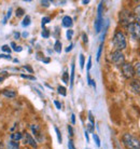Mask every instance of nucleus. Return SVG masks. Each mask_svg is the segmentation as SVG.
<instances>
[{"mask_svg": "<svg viewBox=\"0 0 140 149\" xmlns=\"http://www.w3.org/2000/svg\"><path fill=\"white\" fill-rule=\"evenodd\" d=\"M54 50H55L57 53L62 52V42H60V41L57 40L55 42V45H54Z\"/></svg>", "mask_w": 140, "mask_h": 149, "instance_id": "obj_16", "label": "nucleus"}, {"mask_svg": "<svg viewBox=\"0 0 140 149\" xmlns=\"http://www.w3.org/2000/svg\"><path fill=\"white\" fill-rule=\"evenodd\" d=\"M43 62H44V63H49V62H50V58H44Z\"/></svg>", "mask_w": 140, "mask_h": 149, "instance_id": "obj_51", "label": "nucleus"}, {"mask_svg": "<svg viewBox=\"0 0 140 149\" xmlns=\"http://www.w3.org/2000/svg\"><path fill=\"white\" fill-rule=\"evenodd\" d=\"M134 16H135V19H136L137 21L140 22V4L138 7L135 8V10H134Z\"/></svg>", "mask_w": 140, "mask_h": 149, "instance_id": "obj_15", "label": "nucleus"}, {"mask_svg": "<svg viewBox=\"0 0 140 149\" xmlns=\"http://www.w3.org/2000/svg\"><path fill=\"white\" fill-rule=\"evenodd\" d=\"M85 137H86V141L89 142V133H87V131H85Z\"/></svg>", "mask_w": 140, "mask_h": 149, "instance_id": "obj_48", "label": "nucleus"}, {"mask_svg": "<svg viewBox=\"0 0 140 149\" xmlns=\"http://www.w3.org/2000/svg\"><path fill=\"white\" fill-rule=\"evenodd\" d=\"M55 132H56V134H57V138H58V143H62V134H60V131H59L58 127H55Z\"/></svg>", "mask_w": 140, "mask_h": 149, "instance_id": "obj_23", "label": "nucleus"}, {"mask_svg": "<svg viewBox=\"0 0 140 149\" xmlns=\"http://www.w3.org/2000/svg\"><path fill=\"white\" fill-rule=\"evenodd\" d=\"M120 23L124 26H128L129 24L134 23V16L128 11H122L120 13Z\"/></svg>", "mask_w": 140, "mask_h": 149, "instance_id": "obj_5", "label": "nucleus"}, {"mask_svg": "<svg viewBox=\"0 0 140 149\" xmlns=\"http://www.w3.org/2000/svg\"><path fill=\"white\" fill-rule=\"evenodd\" d=\"M29 24H30V16H29V15H26L25 19H24V21L22 22V25L24 27H27Z\"/></svg>", "mask_w": 140, "mask_h": 149, "instance_id": "obj_20", "label": "nucleus"}, {"mask_svg": "<svg viewBox=\"0 0 140 149\" xmlns=\"http://www.w3.org/2000/svg\"><path fill=\"white\" fill-rule=\"evenodd\" d=\"M128 33L130 34L132 38L135 40H140V24L139 23H132L127 26Z\"/></svg>", "mask_w": 140, "mask_h": 149, "instance_id": "obj_3", "label": "nucleus"}, {"mask_svg": "<svg viewBox=\"0 0 140 149\" xmlns=\"http://www.w3.org/2000/svg\"><path fill=\"white\" fill-rule=\"evenodd\" d=\"M22 15H24V10L21 9V8H19V9L16 10V16L19 17V16H22Z\"/></svg>", "mask_w": 140, "mask_h": 149, "instance_id": "obj_30", "label": "nucleus"}, {"mask_svg": "<svg viewBox=\"0 0 140 149\" xmlns=\"http://www.w3.org/2000/svg\"><path fill=\"white\" fill-rule=\"evenodd\" d=\"M122 72L124 74V77L127 79L133 78L134 74H135L134 67L132 66V64H129V63H124L122 65Z\"/></svg>", "mask_w": 140, "mask_h": 149, "instance_id": "obj_6", "label": "nucleus"}, {"mask_svg": "<svg viewBox=\"0 0 140 149\" xmlns=\"http://www.w3.org/2000/svg\"><path fill=\"white\" fill-rule=\"evenodd\" d=\"M89 131L91 132V133H93V132H94V124L89 123Z\"/></svg>", "mask_w": 140, "mask_h": 149, "instance_id": "obj_41", "label": "nucleus"}, {"mask_svg": "<svg viewBox=\"0 0 140 149\" xmlns=\"http://www.w3.org/2000/svg\"><path fill=\"white\" fill-rule=\"evenodd\" d=\"M93 137H94V141H95L96 145L99 147V146H100V139H99V137H98V135L94 134V135H93Z\"/></svg>", "mask_w": 140, "mask_h": 149, "instance_id": "obj_27", "label": "nucleus"}, {"mask_svg": "<svg viewBox=\"0 0 140 149\" xmlns=\"http://www.w3.org/2000/svg\"><path fill=\"white\" fill-rule=\"evenodd\" d=\"M139 149H140V148H139Z\"/></svg>", "mask_w": 140, "mask_h": 149, "instance_id": "obj_54", "label": "nucleus"}, {"mask_svg": "<svg viewBox=\"0 0 140 149\" xmlns=\"http://www.w3.org/2000/svg\"><path fill=\"white\" fill-rule=\"evenodd\" d=\"M42 37L43 38H49L50 37V31H49L48 29H45V28H43V30H42Z\"/></svg>", "mask_w": 140, "mask_h": 149, "instance_id": "obj_25", "label": "nucleus"}, {"mask_svg": "<svg viewBox=\"0 0 140 149\" xmlns=\"http://www.w3.org/2000/svg\"><path fill=\"white\" fill-rule=\"evenodd\" d=\"M72 35H73V31H72V29H68V30H67V39H68V40H71V38H72Z\"/></svg>", "mask_w": 140, "mask_h": 149, "instance_id": "obj_29", "label": "nucleus"}, {"mask_svg": "<svg viewBox=\"0 0 140 149\" xmlns=\"http://www.w3.org/2000/svg\"><path fill=\"white\" fill-rule=\"evenodd\" d=\"M11 47H12V48H13V49H15V47H16V45H15L14 42H12V43H11Z\"/></svg>", "mask_w": 140, "mask_h": 149, "instance_id": "obj_52", "label": "nucleus"}, {"mask_svg": "<svg viewBox=\"0 0 140 149\" xmlns=\"http://www.w3.org/2000/svg\"><path fill=\"white\" fill-rule=\"evenodd\" d=\"M134 70H135V74H137L138 77H140V63H137L134 67Z\"/></svg>", "mask_w": 140, "mask_h": 149, "instance_id": "obj_21", "label": "nucleus"}, {"mask_svg": "<svg viewBox=\"0 0 140 149\" xmlns=\"http://www.w3.org/2000/svg\"><path fill=\"white\" fill-rule=\"evenodd\" d=\"M68 132H69V135L70 136H72V135H73V130H72V127H68Z\"/></svg>", "mask_w": 140, "mask_h": 149, "instance_id": "obj_43", "label": "nucleus"}, {"mask_svg": "<svg viewBox=\"0 0 140 149\" xmlns=\"http://www.w3.org/2000/svg\"><path fill=\"white\" fill-rule=\"evenodd\" d=\"M2 94H3L6 97H9V98H13V97L16 96V91H14V90H6V91H3L2 92Z\"/></svg>", "mask_w": 140, "mask_h": 149, "instance_id": "obj_10", "label": "nucleus"}, {"mask_svg": "<svg viewBox=\"0 0 140 149\" xmlns=\"http://www.w3.org/2000/svg\"><path fill=\"white\" fill-rule=\"evenodd\" d=\"M21 77H22V78H25V79H29V80H36V78H35L33 76H26V74H21Z\"/></svg>", "mask_w": 140, "mask_h": 149, "instance_id": "obj_34", "label": "nucleus"}, {"mask_svg": "<svg viewBox=\"0 0 140 149\" xmlns=\"http://www.w3.org/2000/svg\"><path fill=\"white\" fill-rule=\"evenodd\" d=\"M14 37H15V39L17 40V39H19V37H21V34H19V33H15Z\"/></svg>", "mask_w": 140, "mask_h": 149, "instance_id": "obj_47", "label": "nucleus"}, {"mask_svg": "<svg viewBox=\"0 0 140 149\" xmlns=\"http://www.w3.org/2000/svg\"><path fill=\"white\" fill-rule=\"evenodd\" d=\"M80 66L81 68H84V55L83 54L80 55Z\"/></svg>", "mask_w": 140, "mask_h": 149, "instance_id": "obj_31", "label": "nucleus"}, {"mask_svg": "<svg viewBox=\"0 0 140 149\" xmlns=\"http://www.w3.org/2000/svg\"><path fill=\"white\" fill-rule=\"evenodd\" d=\"M82 38H83V41H84V43H87V35L83 34V35H82Z\"/></svg>", "mask_w": 140, "mask_h": 149, "instance_id": "obj_42", "label": "nucleus"}, {"mask_svg": "<svg viewBox=\"0 0 140 149\" xmlns=\"http://www.w3.org/2000/svg\"><path fill=\"white\" fill-rule=\"evenodd\" d=\"M41 6H42V7H49V6H50V1L43 0V1H41Z\"/></svg>", "mask_w": 140, "mask_h": 149, "instance_id": "obj_36", "label": "nucleus"}, {"mask_svg": "<svg viewBox=\"0 0 140 149\" xmlns=\"http://www.w3.org/2000/svg\"><path fill=\"white\" fill-rule=\"evenodd\" d=\"M8 77V72L7 71H2V72H0V82L3 81L4 78H7Z\"/></svg>", "mask_w": 140, "mask_h": 149, "instance_id": "obj_26", "label": "nucleus"}, {"mask_svg": "<svg viewBox=\"0 0 140 149\" xmlns=\"http://www.w3.org/2000/svg\"><path fill=\"white\" fill-rule=\"evenodd\" d=\"M22 137H23V135H22V133H19V132H15V133H12L11 134V139L13 142H17V141H19Z\"/></svg>", "mask_w": 140, "mask_h": 149, "instance_id": "obj_14", "label": "nucleus"}, {"mask_svg": "<svg viewBox=\"0 0 140 149\" xmlns=\"http://www.w3.org/2000/svg\"><path fill=\"white\" fill-rule=\"evenodd\" d=\"M68 147H69V149H76L74 148V145H73V143H72V141H69V143H68Z\"/></svg>", "mask_w": 140, "mask_h": 149, "instance_id": "obj_40", "label": "nucleus"}, {"mask_svg": "<svg viewBox=\"0 0 140 149\" xmlns=\"http://www.w3.org/2000/svg\"><path fill=\"white\" fill-rule=\"evenodd\" d=\"M111 61L112 63L116 65V66H122L123 64L125 63V57H124V54L122 53V51H114L111 54Z\"/></svg>", "mask_w": 140, "mask_h": 149, "instance_id": "obj_4", "label": "nucleus"}, {"mask_svg": "<svg viewBox=\"0 0 140 149\" xmlns=\"http://www.w3.org/2000/svg\"><path fill=\"white\" fill-rule=\"evenodd\" d=\"M103 19H97L95 22V30L96 33H100V30L103 29Z\"/></svg>", "mask_w": 140, "mask_h": 149, "instance_id": "obj_11", "label": "nucleus"}, {"mask_svg": "<svg viewBox=\"0 0 140 149\" xmlns=\"http://www.w3.org/2000/svg\"><path fill=\"white\" fill-rule=\"evenodd\" d=\"M50 22H51V19H50L49 16H45V17H43V19H42V26L44 27L45 24H46V23H50Z\"/></svg>", "mask_w": 140, "mask_h": 149, "instance_id": "obj_28", "label": "nucleus"}, {"mask_svg": "<svg viewBox=\"0 0 140 149\" xmlns=\"http://www.w3.org/2000/svg\"><path fill=\"white\" fill-rule=\"evenodd\" d=\"M82 3H83V4H87V3H89V0H83V1H82Z\"/></svg>", "mask_w": 140, "mask_h": 149, "instance_id": "obj_49", "label": "nucleus"}, {"mask_svg": "<svg viewBox=\"0 0 140 149\" xmlns=\"http://www.w3.org/2000/svg\"><path fill=\"white\" fill-rule=\"evenodd\" d=\"M73 80H74V64H72V66H71V76H70V86H71V88L73 86Z\"/></svg>", "mask_w": 140, "mask_h": 149, "instance_id": "obj_17", "label": "nucleus"}, {"mask_svg": "<svg viewBox=\"0 0 140 149\" xmlns=\"http://www.w3.org/2000/svg\"><path fill=\"white\" fill-rule=\"evenodd\" d=\"M97 19H103V2H100L98 6V11H97Z\"/></svg>", "mask_w": 140, "mask_h": 149, "instance_id": "obj_18", "label": "nucleus"}, {"mask_svg": "<svg viewBox=\"0 0 140 149\" xmlns=\"http://www.w3.org/2000/svg\"><path fill=\"white\" fill-rule=\"evenodd\" d=\"M24 68H25L26 70H28L30 72V74H33V69L31 67H30V66H28V65H26V66H24Z\"/></svg>", "mask_w": 140, "mask_h": 149, "instance_id": "obj_38", "label": "nucleus"}, {"mask_svg": "<svg viewBox=\"0 0 140 149\" xmlns=\"http://www.w3.org/2000/svg\"><path fill=\"white\" fill-rule=\"evenodd\" d=\"M22 50H23V48H22V47H19V45H16V47H15V49H14V51H16V52H21Z\"/></svg>", "mask_w": 140, "mask_h": 149, "instance_id": "obj_44", "label": "nucleus"}, {"mask_svg": "<svg viewBox=\"0 0 140 149\" xmlns=\"http://www.w3.org/2000/svg\"><path fill=\"white\" fill-rule=\"evenodd\" d=\"M72 48H73V45H72V43H71V45H70L69 47H68V48L66 49V52H70V51H71V50H72Z\"/></svg>", "mask_w": 140, "mask_h": 149, "instance_id": "obj_45", "label": "nucleus"}, {"mask_svg": "<svg viewBox=\"0 0 140 149\" xmlns=\"http://www.w3.org/2000/svg\"><path fill=\"white\" fill-rule=\"evenodd\" d=\"M1 49H2V51H3V52H7L8 54H9V53H11V49L9 48V45H3Z\"/></svg>", "mask_w": 140, "mask_h": 149, "instance_id": "obj_32", "label": "nucleus"}, {"mask_svg": "<svg viewBox=\"0 0 140 149\" xmlns=\"http://www.w3.org/2000/svg\"><path fill=\"white\" fill-rule=\"evenodd\" d=\"M103 43L99 45V49H98V52H97V57H96V60H97V62H99L100 60V55H101V51H103Z\"/></svg>", "mask_w": 140, "mask_h": 149, "instance_id": "obj_22", "label": "nucleus"}, {"mask_svg": "<svg viewBox=\"0 0 140 149\" xmlns=\"http://www.w3.org/2000/svg\"><path fill=\"white\" fill-rule=\"evenodd\" d=\"M7 149H19V143L13 142V141L9 142V143H8V145H7Z\"/></svg>", "mask_w": 140, "mask_h": 149, "instance_id": "obj_13", "label": "nucleus"}, {"mask_svg": "<svg viewBox=\"0 0 140 149\" xmlns=\"http://www.w3.org/2000/svg\"><path fill=\"white\" fill-rule=\"evenodd\" d=\"M54 104H55L56 108H57V109H60V108H62V105H60V103H59L58 101H54Z\"/></svg>", "mask_w": 140, "mask_h": 149, "instance_id": "obj_39", "label": "nucleus"}, {"mask_svg": "<svg viewBox=\"0 0 140 149\" xmlns=\"http://www.w3.org/2000/svg\"><path fill=\"white\" fill-rule=\"evenodd\" d=\"M113 45H114L115 49L118 50V51H122V50H124L126 48V38H125V35L123 34L122 31H116L113 36Z\"/></svg>", "mask_w": 140, "mask_h": 149, "instance_id": "obj_2", "label": "nucleus"}, {"mask_svg": "<svg viewBox=\"0 0 140 149\" xmlns=\"http://www.w3.org/2000/svg\"><path fill=\"white\" fill-rule=\"evenodd\" d=\"M71 122H72V124H74V123H76V116H74L73 113L71 115Z\"/></svg>", "mask_w": 140, "mask_h": 149, "instance_id": "obj_46", "label": "nucleus"}, {"mask_svg": "<svg viewBox=\"0 0 140 149\" xmlns=\"http://www.w3.org/2000/svg\"><path fill=\"white\" fill-rule=\"evenodd\" d=\"M24 137H25V141L27 144H29L33 148H37V143H36V141L33 139V136H31L29 133H25V134H24Z\"/></svg>", "mask_w": 140, "mask_h": 149, "instance_id": "obj_8", "label": "nucleus"}, {"mask_svg": "<svg viewBox=\"0 0 140 149\" xmlns=\"http://www.w3.org/2000/svg\"><path fill=\"white\" fill-rule=\"evenodd\" d=\"M23 36H24V37H27V36H28V34H27V33H24V34H23Z\"/></svg>", "mask_w": 140, "mask_h": 149, "instance_id": "obj_53", "label": "nucleus"}, {"mask_svg": "<svg viewBox=\"0 0 140 149\" xmlns=\"http://www.w3.org/2000/svg\"><path fill=\"white\" fill-rule=\"evenodd\" d=\"M63 26L67 27V28L72 26V19L70 16H65L63 19Z\"/></svg>", "mask_w": 140, "mask_h": 149, "instance_id": "obj_9", "label": "nucleus"}, {"mask_svg": "<svg viewBox=\"0 0 140 149\" xmlns=\"http://www.w3.org/2000/svg\"><path fill=\"white\" fill-rule=\"evenodd\" d=\"M91 67H92V58L89 57V62H87V66H86V68H87V71H89Z\"/></svg>", "mask_w": 140, "mask_h": 149, "instance_id": "obj_35", "label": "nucleus"}, {"mask_svg": "<svg viewBox=\"0 0 140 149\" xmlns=\"http://www.w3.org/2000/svg\"><path fill=\"white\" fill-rule=\"evenodd\" d=\"M63 81L65 82V83H68V82H69V76H68V72H67V71H65L63 74Z\"/></svg>", "mask_w": 140, "mask_h": 149, "instance_id": "obj_24", "label": "nucleus"}, {"mask_svg": "<svg viewBox=\"0 0 140 149\" xmlns=\"http://www.w3.org/2000/svg\"><path fill=\"white\" fill-rule=\"evenodd\" d=\"M122 142L124 144L127 149H139L140 148V142L137 137H135L134 135L126 133L123 135L122 137Z\"/></svg>", "mask_w": 140, "mask_h": 149, "instance_id": "obj_1", "label": "nucleus"}, {"mask_svg": "<svg viewBox=\"0 0 140 149\" xmlns=\"http://www.w3.org/2000/svg\"><path fill=\"white\" fill-rule=\"evenodd\" d=\"M0 57L1 58H6V60H11V56L7 55V54H0Z\"/></svg>", "mask_w": 140, "mask_h": 149, "instance_id": "obj_37", "label": "nucleus"}, {"mask_svg": "<svg viewBox=\"0 0 140 149\" xmlns=\"http://www.w3.org/2000/svg\"><path fill=\"white\" fill-rule=\"evenodd\" d=\"M129 86H130V90L133 91L134 93L139 94L140 93V80L139 79H133L130 83H129Z\"/></svg>", "mask_w": 140, "mask_h": 149, "instance_id": "obj_7", "label": "nucleus"}, {"mask_svg": "<svg viewBox=\"0 0 140 149\" xmlns=\"http://www.w3.org/2000/svg\"><path fill=\"white\" fill-rule=\"evenodd\" d=\"M0 149H4V146H3V144L0 142Z\"/></svg>", "mask_w": 140, "mask_h": 149, "instance_id": "obj_50", "label": "nucleus"}, {"mask_svg": "<svg viewBox=\"0 0 140 149\" xmlns=\"http://www.w3.org/2000/svg\"><path fill=\"white\" fill-rule=\"evenodd\" d=\"M57 91H58V93L60 94V95H63V96H66V95H67L66 88H64V86H59L58 88H57Z\"/></svg>", "mask_w": 140, "mask_h": 149, "instance_id": "obj_19", "label": "nucleus"}, {"mask_svg": "<svg viewBox=\"0 0 140 149\" xmlns=\"http://www.w3.org/2000/svg\"><path fill=\"white\" fill-rule=\"evenodd\" d=\"M89 123H92V124H94V123H95V120H94V117H93L92 112H91V111L89 112Z\"/></svg>", "mask_w": 140, "mask_h": 149, "instance_id": "obj_33", "label": "nucleus"}, {"mask_svg": "<svg viewBox=\"0 0 140 149\" xmlns=\"http://www.w3.org/2000/svg\"><path fill=\"white\" fill-rule=\"evenodd\" d=\"M30 127H31V130H33V133L36 136L38 137V139L40 141L41 139V135H40V131H39V127L38 125H35V124H33V125H30Z\"/></svg>", "mask_w": 140, "mask_h": 149, "instance_id": "obj_12", "label": "nucleus"}]
</instances>
